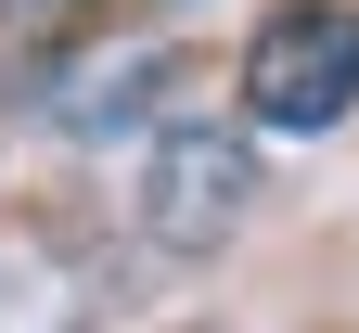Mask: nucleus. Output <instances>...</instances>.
I'll return each mask as SVG.
<instances>
[{
	"label": "nucleus",
	"mask_w": 359,
	"mask_h": 333,
	"mask_svg": "<svg viewBox=\"0 0 359 333\" xmlns=\"http://www.w3.org/2000/svg\"><path fill=\"white\" fill-rule=\"evenodd\" d=\"M231 103L269 141H321L359 116V13L346 0H269L244 64H231Z\"/></svg>",
	"instance_id": "obj_1"
},
{
	"label": "nucleus",
	"mask_w": 359,
	"mask_h": 333,
	"mask_svg": "<svg viewBox=\"0 0 359 333\" xmlns=\"http://www.w3.org/2000/svg\"><path fill=\"white\" fill-rule=\"evenodd\" d=\"M257 205V128H218V116H180L154 128V167H142V231L180 257H205V244H231Z\"/></svg>",
	"instance_id": "obj_2"
},
{
	"label": "nucleus",
	"mask_w": 359,
	"mask_h": 333,
	"mask_svg": "<svg viewBox=\"0 0 359 333\" xmlns=\"http://www.w3.org/2000/svg\"><path fill=\"white\" fill-rule=\"evenodd\" d=\"M90 13V0H0V26H13V39H52V26H77Z\"/></svg>",
	"instance_id": "obj_3"
}]
</instances>
